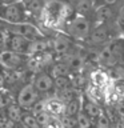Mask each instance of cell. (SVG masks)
<instances>
[{"label":"cell","instance_id":"7","mask_svg":"<svg viewBox=\"0 0 124 128\" xmlns=\"http://www.w3.org/2000/svg\"><path fill=\"white\" fill-rule=\"evenodd\" d=\"M32 84L39 94H46L54 88V78L48 74H39Z\"/></svg>","mask_w":124,"mask_h":128},{"label":"cell","instance_id":"29","mask_svg":"<svg viewBox=\"0 0 124 128\" xmlns=\"http://www.w3.org/2000/svg\"><path fill=\"white\" fill-rule=\"evenodd\" d=\"M11 103L12 102L10 100V98H8V95L6 94V92L0 91V111H4Z\"/></svg>","mask_w":124,"mask_h":128},{"label":"cell","instance_id":"3","mask_svg":"<svg viewBox=\"0 0 124 128\" xmlns=\"http://www.w3.org/2000/svg\"><path fill=\"white\" fill-rule=\"evenodd\" d=\"M3 20L14 24H20L23 23L24 19V7L23 4H18V3H12V4H7L3 10Z\"/></svg>","mask_w":124,"mask_h":128},{"label":"cell","instance_id":"23","mask_svg":"<svg viewBox=\"0 0 124 128\" xmlns=\"http://www.w3.org/2000/svg\"><path fill=\"white\" fill-rule=\"evenodd\" d=\"M76 122H78V128H91V119L84 114V112H79L76 116Z\"/></svg>","mask_w":124,"mask_h":128},{"label":"cell","instance_id":"12","mask_svg":"<svg viewBox=\"0 0 124 128\" xmlns=\"http://www.w3.org/2000/svg\"><path fill=\"white\" fill-rule=\"evenodd\" d=\"M63 63L66 64V66L68 67V70L72 72V71H79L80 68L83 67L84 60L79 54H72V55H67L66 58H64Z\"/></svg>","mask_w":124,"mask_h":128},{"label":"cell","instance_id":"2","mask_svg":"<svg viewBox=\"0 0 124 128\" xmlns=\"http://www.w3.org/2000/svg\"><path fill=\"white\" fill-rule=\"evenodd\" d=\"M24 63H26L24 56L15 54V52H12L8 48L0 51V67L4 68L6 71H16Z\"/></svg>","mask_w":124,"mask_h":128},{"label":"cell","instance_id":"6","mask_svg":"<svg viewBox=\"0 0 124 128\" xmlns=\"http://www.w3.org/2000/svg\"><path fill=\"white\" fill-rule=\"evenodd\" d=\"M44 107H46V112L51 118H62L64 116V111H66V104H64L60 99L58 98H51L44 100Z\"/></svg>","mask_w":124,"mask_h":128},{"label":"cell","instance_id":"38","mask_svg":"<svg viewBox=\"0 0 124 128\" xmlns=\"http://www.w3.org/2000/svg\"><path fill=\"white\" fill-rule=\"evenodd\" d=\"M0 10H2V3H0ZM0 12H2V11H0Z\"/></svg>","mask_w":124,"mask_h":128},{"label":"cell","instance_id":"16","mask_svg":"<svg viewBox=\"0 0 124 128\" xmlns=\"http://www.w3.org/2000/svg\"><path fill=\"white\" fill-rule=\"evenodd\" d=\"M71 71L68 70V67L64 63H56L52 66L51 70V76L52 78H60V76H66V78H70Z\"/></svg>","mask_w":124,"mask_h":128},{"label":"cell","instance_id":"4","mask_svg":"<svg viewBox=\"0 0 124 128\" xmlns=\"http://www.w3.org/2000/svg\"><path fill=\"white\" fill-rule=\"evenodd\" d=\"M68 32L75 38H83L90 34V23L84 16H78L68 24Z\"/></svg>","mask_w":124,"mask_h":128},{"label":"cell","instance_id":"31","mask_svg":"<svg viewBox=\"0 0 124 128\" xmlns=\"http://www.w3.org/2000/svg\"><path fill=\"white\" fill-rule=\"evenodd\" d=\"M116 114H118L120 118L124 120V104H123V103H122V104H118V106H116Z\"/></svg>","mask_w":124,"mask_h":128},{"label":"cell","instance_id":"13","mask_svg":"<svg viewBox=\"0 0 124 128\" xmlns=\"http://www.w3.org/2000/svg\"><path fill=\"white\" fill-rule=\"evenodd\" d=\"M99 58H100V62L104 63L108 67H112L116 63V54H115V50H112L111 46L104 48V50L100 52Z\"/></svg>","mask_w":124,"mask_h":128},{"label":"cell","instance_id":"30","mask_svg":"<svg viewBox=\"0 0 124 128\" xmlns=\"http://www.w3.org/2000/svg\"><path fill=\"white\" fill-rule=\"evenodd\" d=\"M43 128H62V124H60V119H59V120H55L54 118H52L51 122L48 123L46 127H43Z\"/></svg>","mask_w":124,"mask_h":128},{"label":"cell","instance_id":"21","mask_svg":"<svg viewBox=\"0 0 124 128\" xmlns=\"http://www.w3.org/2000/svg\"><path fill=\"white\" fill-rule=\"evenodd\" d=\"M70 87H71V80H70V78L60 76V78H55V79H54V88H56L59 92L67 90V88H70Z\"/></svg>","mask_w":124,"mask_h":128},{"label":"cell","instance_id":"36","mask_svg":"<svg viewBox=\"0 0 124 128\" xmlns=\"http://www.w3.org/2000/svg\"><path fill=\"white\" fill-rule=\"evenodd\" d=\"M3 27H4V20H3L2 18H0V30H2Z\"/></svg>","mask_w":124,"mask_h":128},{"label":"cell","instance_id":"1","mask_svg":"<svg viewBox=\"0 0 124 128\" xmlns=\"http://www.w3.org/2000/svg\"><path fill=\"white\" fill-rule=\"evenodd\" d=\"M39 92L35 90L34 84L27 83L19 90L16 95V104L22 108L24 112H30L31 108L35 106V103L39 102Z\"/></svg>","mask_w":124,"mask_h":128},{"label":"cell","instance_id":"26","mask_svg":"<svg viewBox=\"0 0 124 128\" xmlns=\"http://www.w3.org/2000/svg\"><path fill=\"white\" fill-rule=\"evenodd\" d=\"M31 114L34 116H38L40 114H43V112H46V107H44V102L43 100H39L38 103H35V106L31 108Z\"/></svg>","mask_w":124,"mask_h":128},{"label":"cell","instance_id":"18","mask_svg":"<svg viewBox=\"0 0 124 128\" xmlns=\"http://www.w3.org/2000/svg\"><path fill=\"white\" fill-rule=\"evenodd\" d=\"M22 126L27 127V128H42L39 126L38 120H36V118L34 115L31 114V112H24L23 115V119H22Z\"/></svg>","mask_w":124,"mask_h":128},{"label":"cell","instance_id":"10","mask_svg":"<svg viewBox=\"0 0 124 128\" xmlns=\"http://www.w3.org/2000/svg\"><path fill=\"white\" fill-rule=\"evenodd\" d=\"M71 48V40L66 36H56L51 42V50L58 55H66Z\"/></svg>","mask_w":124,"mask_h":128},{"label":"cell","instance_id":"5","mask_svg":"<svg viewBox=\"0 0 124 128\" xmlns=\"http://www.w3.org/2000/svg\"><path fill=\"white\" fill-rule=\"evenodd\" d=\"M30 44L31 40L20 35H11L8 39V50H11L15 54H19L22 56H28V51H30Z\"/></svg>","mask_w":124,"mask_h":128},{"label":"cell","instance_id":"8","mask_svg":"<svg viewBox=\"0 0 124 128\" xmlns=\"http://www.w3.org/2000/svg\"><path fill=\"white\" fill-rule=\"evenodd\" d=\"M14 35H20L23 38H26L28 40H36V39H40L39 38V34H38V30L31 26V24H27V23H20V24H16L14 27Z\"/></svg>","mask_w":124,"mask_h":128},{"label":"cell","instance_id":"33","mask_svg":"<svg viewBox=\"0 0 124 128\" xmlns=\"http://www.w3.org/2000/svg\"><path fill=\"white\" fill-rule=\"evenodd\" d=\"M6 86V78H4V72L0 71V90Z\"/></svg>","mask_w":124,"mask_h":128},{"label":"cell","instance_id":"37","mask_svg":"<svg viewBox=\"0 0 124 128\" xmlns=\"http://www.w3.org/2000/svg\"><path fill=\"white\" fill-rule=\"evenodd\" d=\"M18 128H27V127H24V126H22V124H18Z\"/></svg>","mask_w":124,"mask_h":128},{"label":"cell","instance_id":"22","mask_svg":"<svg viewBox=\"0 0 124 128\" xmlns=\"http://www.w3.org/2000/svg\"><path fill=\"white\" fill-rule=\"evenodd\" d=\"M60 124H62V128H78L76 116H67V115H64V116L60 118Z\"/></svg>","mask_w":124,"mask_h":128},{"label":"cell","instance_id":"11","mask_svg":"<svg viewBox=\"0 0 124 128\" xmlns=\"http://www.w3.org/2000/svg\"><path fill=\"white\" fill-rule=\"evenodd\" d=\"M4 115H6V118L10 119L12 123L20 124V123H22V119H23V115H24V111L16 103L12 102L10 106L4 110Z\"/></svg>","mask_w":124,"mask_h":128},{"label":"cell","instance_id":"9","mask_svg":"<svg viewBox=\"0 0 124 128\" xmlns=\"http://www.w3.org/2000/svg\"><path fill=\"white\" fill-rule=\"evenodd\" d=\"M48 50H51V42L44 39H36L32 40L30 44V51H28V56L34 58V56H39L48 52Z\"/></svg>","mask_w":124,"mask_h":128},{"label":"cell","instance_id":"25","mask_svg":"<svg viewBox=\"0 0 124 128\" xmlns=\"http://www.w3.org/2000/svg\"><path fill=\"white\" fill-rule=\"evenodd\" d=\"M71 87L72 88H76V90H80L84 84H86V79H84V76L82 75H76L74 78H71Z\"/></svg>","mask_w":124,"mask_h":128},{"label":"cell","instance_id":"20","mask_svg":"<svg viewBox=\"0 0 124 128\" xmlns=\"http://www.w3.org/2000/svg\"><path fill=\"white\" fill-rule=\"evenodd\" d=\"M79 112H80V102H79V99L72 100V102L66 104L64 115H67V116H78Z\"/></svg>","mask_w":124,"mask_h":128},{"label":"cell","instance_id":"34","mask_svg":"<svg viewBox=\"0 0 124 128\" xmlns=\"http://www.w3.org/2000/svg\"><path fill=\"white\" fill-rule=\"evenodd\" d=\"M118 20H119V23L122 24V26H124V8H122V11H120Z\"/></svg>","mask_w":124,"mask_h":128},{"label":"cell","instance_id":"15","mask_svg":"<svg viewBox=\"0 0 124 128\" xmlns=\"http://www.w3.org/2000/svg\"><path fill=\"white\" fill-rule=\"evenodd\" d=\"M23 7L31 14H42L44 4L42 0H23Z\"/></svg>","mask_w":124,"mask_h":128},{"label":"cell","instance_id":"32","mask_svg":"<svg viewBox=\"0 0 124 128\" xmlns=\"http://www.w3.org/2000/svg\"><path fill=\"white\" fill-rule=\"evenodd\" d=\"M114 72H115V78H118V79H123L124 78V70L123 68L118 67V68L114 70Z\"/></svg>","mask_w":124,"mask_h":128},{"label":"cell","instance_id":"28","mask_svg":"<svg viewBox=\"0 0 124 128\" xmlns=\"http://www.w3.org/2000/svg\"><path fill=\"white\" fill-rule=\"evenodd\" d=\"M35 118H36V120H38V123H39V126L42 127V128H43V127H46L47 124L52 120V118L47 114V112H43V114H40V115H38V116H35Z\"/></svg>","mask_w":124,"mask_h":128},{"label":"cell","instance_id":"19","mask_svg":"<svg viewBox=\"0 0 124 128\" xmlns=\"http://www.w3.org/2000/svg\"><path fill=\"white\" fill-rule=\"evenodd\" d=\"M107 38H108V32H107L106 28H103V27L96 28V30L92 32V35H91V40L94 43H96V44L104 43L107 40Z\"/></svg>","mask_w":124,"mask_h":128},{"label":"cell","instance_id":"27","mask_svg":"<svg viewBox=\"0 0 124 128\" xmlns=\"http://www.w3.org/2000/svg\"><path fill=\"white\" fill-rule=\"evenodd\" d=\"M96 127L98 128H110L111 127V122L110 119L107 118V115L102 114L98 118V122H96Z\"/></svg>","mask_w":124,"mask_h":128},{"label":"cell","instance_id":"17","mask_svg":"<svg viewBox=\"0 0 124 128\" xmlns=\"http://www.w3.org/2000/svg\"><path fill=\"white\" fill-rule=\"evenodd\" d=\"M84 110H86L84 114H86L90 119L91 118L92 119L99 118V116L102 115V110H100V107L96 103H94V102H87L86 106H84Z\"/></svg>","mask_w":124,"mask_h":128},{"label":"cell","instance_id":"24","mask_svg":"<svg viewBox=\"0 0 124 128\" xmlns=\"http://www.w3.org/2000/svg\"><path fill=\"white\" fill-rule=\"evenodd\" d=\"M91 8V4L88 0H78L76 3V11L79 12L80 15H86Z\"/></svg>","mask_w":124,"mask_h":128},{"label":"cell","instance_id":"35","mask_svg":"<svg viewBox=\"0 0 124 128\" xmlns=\"http://www.w3.org/2000/svg\"><path fill=\"white\" fill-rule=\"evenodd\" d=\"M14 2H15V0H0V3H2V4H6V6H7V4H12Z\"/></svg>","mask_w":124,"mask_h":128},{"label":"cell","instance_id":"14","mask_svg":"<svg viewBox=\"0 0 124 128\" xmlns=\"http://www.w3.org/2000/svg\"><path fill=\"white\" fill-rule=\"evenodd\" d=\"M79 96H80V90H76V88H67V90H64V91H60L59 92V98L64 104H67V103H70L72 102V100H76V99H79Z\"/></svg>","mask_w":124,"mask_h":128}]
</instances>
